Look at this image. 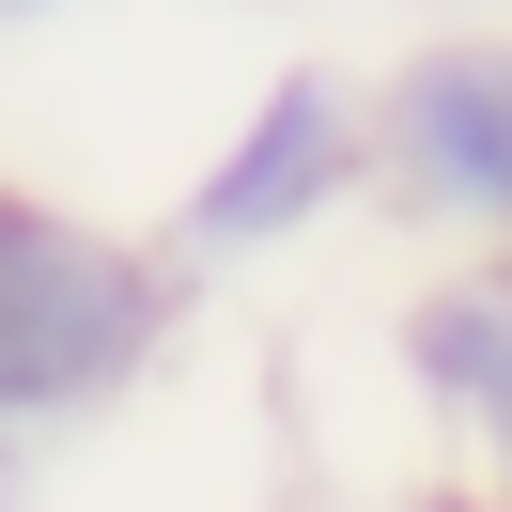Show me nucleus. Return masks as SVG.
<instances>
[{"mask_svg": "<svg viewBox=\"0 0 512 512\" xmlns=\"http://www.w3.org/2000/svg\"><path fill=\"white\" fill-rule=\"evenodd\" d=\"M466 466H481V512H512V435H481Z\"/></svg>", "mask_w": 512, "mask_h": 512, "instance_id": "39448f33", "label": "nucleus"}, {"mask_svg": "<svg viewBox=\"0 0 512 512\" xmlns=\"http://www.w3.org/2000/svg\"><path fill=\"white\" fill-rule=\"evenodd\" d=\"M0 16H63V0H0Z\"/></svg>", "mask_w": 512, "mask_h": 512, "instance_id": "423d86ee", "label": "nucleus"}, {"mask_svg": "<svg viewBox=\"0 0 512 512\" xmlns=\"http://www.w3.org/2000/svg\"><path fill=\"white\" fill-rule=\"evenodd\" d=\"M171 326H187V264L171 249L0 187V435H78V419L140 404Z\"/></svg>", "mask_w": 512, "mask_h": 512, "instance_id": "f257e3e1", "label": "nucleus"}, {"mask_svg": "<svg viewBox=\"0 0 512 512\" xmlns=\"http://www.w3.org/2000/svg\"><path fill=\"white\" fill-rule=\"evenodd\" d=\"M497 32H512V0H497Z\"/></svg>", "mask_w": 512, "mask_h": 512, "instance_id": "0eeeda50", "label": "nucleus"}, {"mask_svg": "<svg viewBox=\"0 0 512 512\" xmlns=\"http://www.w3.org/2000/svg\"><path fill=\"white\" fill-rule=\"evenodd\" d=\"M388 357H404V388H419V419L435 435H512V249H466V264H435V280L404 295V326H388Z\"/></svg>", "mask_w": 512, "mask_h": 512, "instance_id": "20e7f679", "label": "nucleus"}, {"mask_svg": "<svg viewBox=\"0 0 512 512\" xmlns=\"http://www.w3.org/2000/svg\"><path fill=\"white\" fill-rule=\"evenodd\" d=\"M373 202L466 249H512V32H435L373 78Z\"/></svg>", "mask_w": 512, "mask_h": 512, "instance_id": "7ed1b4c3", "label": "nucleus"}, {"mask_svg": "<svg viewBox=\"0 0 512 512\" xmlns=\"http://www.w3.org/2000/svg\"><path fill=\"white\" fill-rule=\"evenodd\" d=\"M373 187V109H357L342 63H280L249 94V125L202 156V187L171 202V264H264L295 233H326Z\"/></svg>", "mask_w": 512, "mask_h": 512, "instance_id": "f03ea898", "label": "nucleus"}]
</instances>
